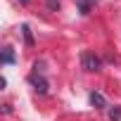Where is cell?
Wrapping results in <instances>:
<instances>
[{"label":"cell","mask_w":121,"mask_h":121,"mask_svg":"<svg viewBox=\"0 0 121 121\" xmlns=\"http://www.w3.org/2000/svg\"><path fill=\"white\" fill-rule=\"evenodd\" d=\"M22 31H24V38H26V43H29V45H33V36H31V29L24 24V26H22Z\"/></svg>","instance_id":"cell-6"},{"label":"cell","mask_w":121,"mask_h":121,"mask_svg":"<svg viewBox=\"0 0 121 121\" xmlns=\"http://www.w3.org/2000/svg\"><path fill=\"white\" fill-rule=\"evenodd\" d=\"M3 59H5V64H12V62H14V52H12V48H5V57H3Z\"/></svg>","instance_id":"cell-5"},{"label":"cell","mask_w":121,"mask_h":121,"mask_svg":"<svg viewBox=\"0 0 121 121\" xmlns=\"http://www.w3.org/2000/svg\"><path fill=\"white\" fill-rule=\"evenodd\" d=\"M76 3H78L81 12H83V14H88V12H90V7H93V5L97 3V0H76Z\"/></svg>","instance_id":"cell-4"},{"label":"cell","mask_w":121,"mask_h":121,"mask_svg":"<svg viewBox=\"0 0 121 121\" xmlns=\"http://www.w3.org/2000/svg\"><path fill=\"white\" fill-rule=\"evenodd\" d=\"M29 83L36 88V93H40V95H45V93H48V81H45L38 71H33V74L29 76Z\"/></svg>","instance_id":"cell-2"},{"label":"cell","mask_w":121,"mask_h":121,"mask_svg":"<svg viewBox=\"0 0 121 121\" xmlns=\"http://www.w3.org/2000/svg\"><path fill=\"white\" fill-rule=\"evenodd\" d=\"M90 104H93L95 109H104V107H107V100H104L102 93H90Z\"/></svg>","instance_id":"cell-3"},{"label":"cell","mask_w":121,"mask_h":121,"mask_svg":"<svg viewBox=\"0 0 121 121\" xmlns=\"http://www.w3.org/2000/svg\"><path fill=\"white\" fill-rule=\"evenodd\" d=\"M81 64H83L86 71H100V59L93 52H83L81 55Z\"/></svg>","instance_id":"cell-1"},{"label":"cell","mask_w":121,"mask_h":121,"mask_svg":"<svg viewBox=\"0 0 121 121\" xmlns=\"http://www.w3.org/2000/svg\"><path fill=\"white\" fill-rule=\"evenodd\" d=\"M109 116H112V121H119V119H121V109H112Z\"/></svg>","instance_id":"cell-7"}]
</instances>
